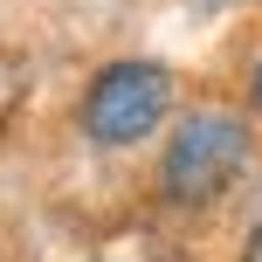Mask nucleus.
Returning a JSON list of instances; mask_svg holds the SVG:
<instances>
[{"label": "nucleus", "instance_id": "2", "mask_svg": "<svg viewBox=\"0 0 262 262\" xmlns=\"http://www.w3.org/2000/svg\"><path fill=\"white\" fill-rule=\"evenodd\" d=\"M172 111V69L166 62H104L83 90V138L104 145V152H124V145H145Z\"/></svg>", "mask_w": 262, "mask_h": 262}, {"label": "nucleus", "instance_id": "4", "mask_svg": "<svg viewBox=\"0 0 262 262\" xmlns=\"http://www.w3.org/2000/svg\"><path fill=\"white\" fill-rule=\"evenodd\" d=\"M249 104L262 111V55H255V62H249Z\"/></svg>", "mask_w": 262, "mask_h": 262}, {"label": "nucleus", "instance_id": "1", "mask_svg": "<svg viewBox=\"0 0 262 262\" xmlns=\"http://www.w3.org/2000/svg\"><path fill=\"white\" fill-rule=\"evenodd\" d=\"M249 145H255L249 118H235V111H221V104L186 111V118L172 124L166 152H159V193H166L172 207H214V200L242 180Z\"/></svg>", "mask_w": 262, "mask_h": 262}, {"label": "nucleus", "instance_id": "3", "mask_svg": "<svg viewBox=\"0 0 262 262\" xmlns=\"http://www.w3.org/2000/svg\"><path fill=\"white\" fill-rule=\"evenodd\" d=\"M242 262H262V221L249 228V242H242Z\"/></svg>", "mask_w": 262, "mask_h": 262}]
</instances>
